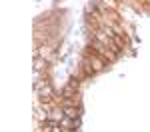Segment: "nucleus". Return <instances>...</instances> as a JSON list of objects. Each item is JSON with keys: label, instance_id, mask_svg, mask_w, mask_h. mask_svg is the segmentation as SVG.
<instances>
[{"label": "nucleus", "instance_id": "obj_1", "mask_svg": "<svg viewBox=\"0 0 150 132\" xmlns=\"http://www.w3.org/2000/svg\"><path fill=\"white\" fill-rule=\"evenodd\" d=\"M82 66L88 74H96V72H102L106 68V60H102L98 54H86L82 60Z\"/></svg>", "mask_w": 150, "mask_h": 132}]
</instances>
